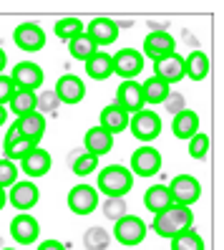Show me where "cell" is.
<instances>
[{
    "label": "cell",
    "mask_w": 224,
    "mask_h": 250,
    "mask_svg": "<svg viewBox=\"0 0 224 250\" xmlns=\"http://www.w3.org/2000/svg\"><path fill=\"white\" fill-rule=\"evenodd\" d=\"M169 91H171V89H169V83H167V81H161V79H156V76L146 79V81L141 83L144 104H161V101L167 99Z\"/></svg>",
    "instance_id": "27"
},
{
    "label": "cell",
    "mask_w": 224,
    "mask_h": 250,
    "mask_svg": "<svg viewBox=\"0 0 224 250\" xmlns=\"http://www.w3.org/2000/svg\"><path fill=\"white\" fill-rule=\"evenodd\" d=\"M171 250H204V240H202L199 232H194L189 228V230L171 238Z\"/></svg>",
    "instance_id": "31"
},
{
    "label": "cell",
    "mask_w": 224,
    "mask_h": 250,
    "mask_svg": "<svg viewBox=\"0 0 224 250\" xmlns=\"http://www.w3.org/2000/svg\"><path fill=\"white\" fill-rule=\"evenodd\" d=\"M10 79H13V83H16V89L36 91L43 83V68L38 63H31V61H20V63L13 66Z\"/></svg>",
    "instance_id": "9"
},
{
    "label": "cell",
    "mask_w": 224,
    "mask_h": 250,
    "mask_svg": "<svg viewBox=\"0 0 224 250\" xmlns=\"http://www.w3.org/2000/svg\"><path fill=\"white\" fill-rule=\"evenodd\" d=\"M86 73L93 81H106L113 73V58L103 51H96L91 58H86Z\"/></svg>",
    "instance_id": "24"
},
{
    "label": "cell",
    "mask_w": 224,
    "mask_h": 250,
    "mask_svg": "<svg viewBox=\"0 0 224 250\" xmlns=\"http://www.w3.org/2000/svg\"><path fill=\"white\" fill-rule=\"evenodd\" d=\"M113 146V134H109L103 126H91L83 137V149L91 152L93 157H103L109 154Z\"/></svg>",
    "instance_id": "20"
},
{
    "label": "cell",
    "mask_w": 224,
    "mask_h": 250,
    "mask_svg": "<svg viewBox=\"0 0 224 250\" xmlns=\"http://www.w3.org/2000/svg\"><path fill=\"white\" fill-rule=\"evenodd\" d=\"M16 177H18V167H16V162L13 159H0V187H10L13 182H16Z\"/></svg>",
    "instance_id": "36"
},
{
    "label": "cell",
    "mask_w": 224,
    "mask_h": 250,
    "mask_svg": "<svg viewBox=\"0 0 224 250\" xmlns=\"http://www.w3.org/2000/svg\"><path fill=\"white\" fill-rule=\"evenodd\" d=\"M3 250H16V248H3Z\"/></svg>",
    "instance_id": "44"
},
{
    "label": "cell",
    "mask_w": 224,
    "mask_h": 250,
    "mask_svg": "<svg viewBox=\"0 0 224 250\" xmlns=\"http://www.w3.org/2000/svg\"><path fill=\"white\" fill-rule=\"evenodd\" d=\"M184 76L191 81H204L209 76V56L204 51H191L184 58Z\"/></svg>",
    "instance_id": "26"
},
{
    "label": "cell",
    "mask_w": 224,
    "mask_h": 250,
    "mask_svg": "<svg viewBox=\"0 0 224 250\" xmlns=\"http://www.w3.org/2000/svg\"><path fill=\"white\" fill-rule=\"evenodd\" d=\"M5 119H8V109H5V104H0V126L5 124Z\"/></svg>",
    "instance_id": "42"
},
{
    "label": "cell",
    "mask_w": 224,
    "mask_h": 250,
    "mask_svg": "<svg viewBox=\"0 0 224 250\" xmlns=\"http://www.w3.org/2000/svg\"><path fill=\"white\" fill-rule=\"evenodd\" d=\"M13 41L20 51L28 53H36L46 46V31L38 25V23H20L16 31H13Z\"/></svg>",
    "instance_id": "7"
},
{
    "label": "cell",
    "mask_w": 224,
    "mask_h": 250,
    "mask_svg": "<svg viewBox=\"0 0 224 250\" xmlns=\"http://www.w3.org/2000/svg\"><path fill=\"white\" fill-rule=\"evenodd\" d=\"M129 126L139 142H154L161 134V116L151 109H141L129 119Z\"/></svg>",
    "instance_id": "3"
},
{
    "label": "cell",
    "mask_w": 224,
    "mask_h": 250,
    "mask_svg": "<svg viewBox=\"0 0 224 250\" xmlns=\"http://www.w3.org/2000/svg\"><path fill=\"white\" fill-rule=\"evenodd\" d=\"M38 200H40L38 185H33V182H13V187H10V205L13 208H18L20 212H28L38 205Z\"/></svg>",
    "instance_id": "14"
},
{
    "label": "cell",
    "mask_w": 224,
    "mask_h": 250,
    "mask_svg": "<svg viewBox=\"0 0 224 250\" xmlns=\"http://www.w3.org/2000/svg\"><path fill=\"white\" fill-rule=\"evenodd\" d=\"M38 250H66L63 243H58V240H46V243H40Z\"/></svg>",
    "instance_id": "40"
},
{
    "label": "cell",
    "mask_w": 224,
    "mask_h": 250,
    "mask_svg": "<svg viewBox=\"0 0 224 250\" xmlns=\"http://www.w3.org/2000/svg\"><path fill=\"white\" fill-rule=\"evenodd\" d=\"M51 165H53L51 154L46 149H40V146H33V149L20 159V169L28 177H43V174H48Z\"/></svg>",
    "instance_id": "19"
},
{
    "label": "cell",
    "mask_w": 224,
    "mask_h": 250,
    "mask_svg": "<svg viewBox=\"0 0 224 250\" xmlns=\"http://www.w3.org/2000/svg\"><path fill=\"white\" fill-rule=\"evenodd\" d=\"M68 43V51H71V56L73 58H78V61H86V58H91L96 51H98V46L88 38L86 33H81V36H76V38H71V41H66Z\"/></svg>",
    "instance_id": "30"
},
{
    "label": "cell",
    "mask_w": 224,
    "mask_h": 250,
    "mask_svg": "<svg viewBox=\"0 0 224 250\" xmlns=\"http://www.w3.org/2000/svg\"><path fill=\"white\" fill-rule=\"evenodd\" d=\"M169 192H171V200L176 205H187V208H191L194 202H197L202 197V185L197 177H191V174H176V177L171 180Z\"/></svg>",
    "instance_id": "5"
},
{
    "label": "cell",
    "mask_w": 224,
    "mask_h": 250,
    "mask_svg": "<svg viewBox=\"0 0 224 250\" xmlns=\"http://www.w3.org/2000/svg\"><path fill=\"white\" fill-rule=\"evenodd\" d=\"M161 104H164V109L174 116V114H179V111L187 109V99H184V94H179V91H169L167 99H164Z\"/></svg>",
    "instance_id": "37"
},
{
    "label": "cell",
    "mask_w": 224,
    "mask_h": 250,
    "mask_svg": "<svg viewBox=\"0 0 224 250\" xmlns=\"http://www.w3.org/2000/svg\"><path fill=\"white\" fill-rule=\"evenodd\" d=\"M146 223L139 217V215H124V217H118L116 220V225H113V238L121 243V245H139L144 238H146Z\"/></svg>",
    "instance_id": "4"
},
{
    "label": "cell",
    "mask_w": 224,
    "mask_h": 250,
    "mask_svg": "<svg viewBox=\"0 0 224 250\" xmlns=\"http://www.w3.org/2000/svg\"><path fill=\"white\" fill-rule=\"evenodd\" d=\"M10 235H13V240H16V243L31 245V243L38 240L40 225H38L36 217H31L28 212H20L18 217H13V223H10Z\"/></svg>",
    "instance_id": "13"
},
{
    "label": "cell",
    "mask_w": 224,
    "mask_h": 250,
    "mask_svg": "<svg viewBox=\"0 0 224 250\" xmlns=\"http://www.w3.org/2000/svg\"><path fill=\"white\" fill-rule=\"evenodd\" d=\"M101 210H103V215H106L109 220L116 223L118 217L126 215V202H124V197H106V202L101 205Z\"/></svg>",
    "instance_id": "34"
},
{
    "label": "cell",
    "mask_w": 224,
    "mask_h": 250,
    "mask_svg": "<svg viewBox=\"0 0 224 250\" xmlns=\"http://www.w3.org/2000/svg\"><path fill=\"white\" fill-rule=\"evenodd\" d=\"M83 31H86L83 21H78V18H63V21L56 23V36L61 38V41H71V38L81 36Z\"/></svg>",
    "instance_id": "33"
},
{
    "label": "cell",
    "mask_w": 224,
    "mask_h": 250,
    "mask_svg": "<svg viewBox=\"0 0 224 250\" xmlns=\"http://www.w3.org/2000/svg\"><path fill=\"white\" fill-rule=\"evenodd\" d=\"M86 36L91 38L96 46H109V43H113L118 38V23L111 21V18H96V21L88 23Z\"/></svg>",
    "instance_id": "18"
},
{
    "label": "cell",
    "mask_w": 224,
    "mask_h": 250,
    "mask_svg": "<svg viewBox=\"0 0 224 250\" xmlns=\"http://www.w3.org/2000/svg\"><path fill=\"white\" fill-rule=\"evenodd\" d=\"M159 169H161V152L154 146L144 144L131 154V174H136V177H151Z\"/></svg>",
    "instance_id": "6"
},
{
    "label": "cell",
    "mask_w": 224,
    "mask_h": 250,
    "mask_svg": "<svg viewBox=\"0 0 224 250\" xmlns=\"http://www.w3.org/2000/svg\"><path fill=\"white\" fill-rule=\"evenodd\" d=\"M83 245L86 250H106L111 245V235L103 228H88L83 232Z\"/></svg>",
    "instance_id": "32"
},
{
    "label": "cell",
    "mask_w": 224,
    "mask_h": 250,
    "mask_svg": "<svg viewBox=\"0 0 224 250\" xmlns=\"http://www.w3.org/2000/svg\"><path fill=\"white\" fill-rule=\"evenodd\" d=\"M33 146H38L36 142H31V139H25V137H20L18 134V129H16V124H10V131L5 134V157L8 159H13V162H20L28 152L33 149Z\"/></svg>",
    "instance_id": "23"
},
{
    "label": "cell",
    "mask_w": 224,
    "mask_h": 250,
    "mask_svg": "<svg viewBox=\"0 0 224 250\" xmlns=\"http://www.w3.org/2000/svg\"><path fill=\"white\" fill-rule=\"evenodd\" d=\"M13 91H16V83H13V79L0 73V104H8L10 96H13Z\"/></svg>",
    "instance_id": "39"
},
{
    "label": "cell",
    "mask_w": 224,
    "mask_h": 250,
    "mask_svg": "<svg viewBox=\"0 0 224 250\" xmlns=\"http://www.w3.org/2000/svg\"><path fill=\"white\" fill-rule=\"evenodd\" d=\"M5 202H8V195H5V189H3V187H0V210H3V208H5Z\"/></svg>",
    "instance_id": "43"
},
{
    "label": "cell",
    "mask_w": 224,
    "mask_h": 250,
    "mask_svg": "<svg viewBox=\"0 0 224 250\" xmlns=\"http://www.w3.org/2000/svg\"><path fill=\"white\" fill-rule=\"evenodd\" d=\"M113 58V73H118L121 79H136L144 68V56L133 48H121Z\"/></svg>",
    "instance_id": "10"
},
{
    "label": "cell",
    "mask_w": 224,
    "mask_h": 250,
    "mask_svg": "<svg viewBox=\"0 0 224 250\" xmlns=\"http://www.w3.org/2000/svg\"><path fill=\"white\" fill-rule=\"evenodd\" d=\"M133 187V174L124 165H109L98 172V192L106 197H124Z\"/></svg>",
    "instance_id": "2"
},
{
    "label": "cell",
    "mask_w": 224,
    "mask_h": 250,
    "mask_svg": "<svg viewBox=\"0 0 224 250\" xmlns=\"http://www.w3.org/2000/svg\"><path fill=\"white\" fill-rule=\"evenodd\" d=\"M58 96H56V91H43L40 96H36V109H40V111H56L58 109Z\"/></svg>",
    "instance_id": "38"
},
{
    "label": "cell",
    "mask_w": 224,
    "mask_h": 250,
    "mask_svg": "<svg viewBox=\"0 0 224 250\" xmlns=\"http://www.w3.org/2000/svg\"><path fill=\"white\" fill-rule=\"evenodd\" d=\"M129 119H131L129 111H124L118 104H111L101 111V124L98 126H103L109 134H118V131L129 129Z\"/></svg>",
    "instance_id": "22"
},
{
    "label": "cell",
    "mask_w": 224,
    "mask_h": 250,
    "mask_svg": "<svg viewBox=\"0 0 224 250\" xmlns=\"http://www.w3.org/2000/svg\"><path fill=\"white\" fill-rule=\"evenodd\" d=\"M174 38H171V33H167V31H151L146 36V41H144V56L146 58H151V61H156V58H161V56H169V53H174Z\"/></svg>",
    "instance_id": "17"
},
{
    "label": "cell",
    "mask_w": 224,
    "mask_h": 250,
    "mask_svg": "<svg viewBox=\"0 0 224 250\" xmlns=\"http://www.w3.org/2000/svg\"><path fill=\"white\" fill-rule=\"evenodd\" d=\"M174 200H171V192H169V187L167 185H151L144 192V208L149 210V212H161V210H167L169 205H171Z\"/></svg>",
    "instance_id": "25"
},
{
    "label": "cell",
    "mask_w": 224,
    "mask_h": 250,
    "mask_svg": "<svg viewBox=\"0 0 224 250\" xmlns=\"http://www.w3.org/2000/svg\"><path fill=\"white\" fill-rule=\"evenodd\" d=\"M56 96L61 104H78L86 96V83L78 76H73V73H66V76H61L56 83Z\"/></svg>",
    "instance_id": "15"
},
{
    "label": "cell",
    "mask_w": 224,
    "mask_h": 250,
    "mask_svg": "<svg viewBox=\"0 0 224 250\" xmlns=\"http://www.w3.org/2000/svg\"><path fill=\"white\" fill-rule=\"evenodd\" d=\"M116 104L121 106L124 111H129V114L141 111L146 106L144 104V94H141V83H136L133 79H124V83L118 86V91H116Z\"/></svg>",
    "instance_id": "12"
},
{
    "label": "cell",
    "mask_w": 224,
    "mask_h": 250,
    "mask_svg": "<svg viewBox=\"0 0 224 250\" xmlns=\"http://www.w3.org/2000/svg\"><path fill=\"white\" fill-rule=\"evenodd\" d=\"M10 111L16 116H23V114H31L36 111V91H25V89H16L10 96Z\"/></svg>",
    "instance_id": "28"
},
{
    "label": "cell",
    "mask_w": 224,
    "mask_h": 250,
    "mask_svg": "<svg viewBox=\"0 0 224 250\" xmlns=\"http://www.w3.org/2000/svg\"><path fill=\"white\" fill-rule=\"evenodd\" d=\"M16 129H18V134L20 137H25V139H31V142H40V137L46 134V116H43L38 109L36 111H31V114H23V116H18L16 122Z\"/></svg>",
    "instance_id": "16"
},
{
    "label": "cell",
    "mask_w": 224,
    "mask_h": 250,
    "mask_svg": "<svg viewBox=\"0 0 224 250\" xmlns=\"http://www.w3.org/2000/svg\"><path fill=\"white\" fill-rule=\"evenodd\" d=\"M171 131L176 139H189L199 131V114L191 111V109H184L174 114V122H171Z\"/></svg>",
    "instance_id": "21"
},
{
    "label": "cell",
    "mask_w": 224,
    "mask_h": 250,
    "mask_svg": "<svg viewBox=\"0 0 224 250\" xmlns=\"http://www.w3.org/2000/svg\"><path fill=\"white\" fill-rule=\"evenodd\" d=\"M189 142V157H194V159H204L206 157V152H209V137L206 134H194V137H189L187 139Z\"/></svg>",
    "instance_id": "35"
},
{
    "label": "cell",
    "mask_w": 224,
    "mask_h": 250,
    "mask_svg": "<svg viewBox=\"0 0 224 250\" xmlns=\"http://www.w3.org/2000/svg\"><path fill=\"white\" fill-rule=\"evenodd\" d=\"M68 208L76 215H91L98 208V189L91 185H76L68 192Z\"/></svg>",
    "instance_id": "8"
},
{
    "label": "cell",
    "mask_w": 224,
    "mask_h": 250,
    "mask_svg": "<svg viewBox=\"0 0 224 250\" xmlns=\"http://www.w3.org/2000/svg\"><path fill=\"white\" fill-rule=\"evenodd\" d=\"M71 172L73 174H78V177H86V174H91L96 167H98V157H93L91 152H76V154H71Z\"/></svg>",
    "instance_id": "29"
},
{
    "label": "cell",
    "mask_w": 224,
    "mask_h": 250,
    "mask_svg": "<svg viewBox=\"0 0 224 250\" xmlns=\"http://www.w3.org/2000/svg\"><path fill=\"white\" fill-rule=\"evenodd\" d=\"M194 225V215H191V208H187V205H176L171 202L167 210H161L154 215V223H151V230L156 235H161V238H174V235L184 232Z\"/></svg>",
    "instance_id": "1"
},
{
    "label": "cell",
    "mask_w": 224,
    "mask_h": 250,
    "mask_svg": "<svg viewBox=\"0 0 224 250\" xmlns=\"http://www.w3.org/2000/svg\"><path fill=\"white\" fill-rule=\"evenodd\" d=\"M8 66V56H5V51L0 48V73H3V68Z\"/></svg>",
    "instance_id": "41"
},
{
    "label": "cell",
    "mask_w": 224,
    "mask_h": 250,
    "mask_svg": "<svg viewBox=\"0 0 224 250\" xmlns=\"http://www.w3.org/2000/svg\"><path fill=\"white\" fill-rule=\"evenodd\" d=\"M154 76L167 81V83H176L184 79V58L179 56L176 51L169 56H161L154 61Z\"/></svg>",
    "instance_id": "11"
}]
</instances>
